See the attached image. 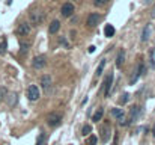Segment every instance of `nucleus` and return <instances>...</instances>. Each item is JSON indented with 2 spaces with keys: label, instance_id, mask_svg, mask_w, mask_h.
Masks as SVG:
<instances>
[{
  "label": "nucleus",
  "instance_id": "1",
  "mask_svg": "<svg viewBox=\"0 0 155 145\" xmlns=\"http://www.w3.org/2000/svg\"><path fill=\"white\" fill-rule=\"evenodd\" d=\"M62 118H63V115L60 112H51V114L47 115V124L50 127H57L62 124Z\"/></svg>",
  "mask_w": 155,
  "mask_h": 145
},
{
  "label": "nucleus",
  "instance_id": "2",
  "mask_svg": "<svg viewBox=\"0 0 155 145\" xmlns=\"http://www.w3.org/2000/svg\"><path fill=\"white\" fill-rule=\"evenodd\" d=\"M140 118V107L137 106V104H134V106L130 109V114H128V120H126V124L128 126H131V124H134L137 120Z\"/></svg>",
  "mask_w": 155,
  "mask_h": 145
},
{
  "label": "nucleus",
  "instance_id": "3",
  "mask_svg": "<svg viewBox=\"0 0 155 145\" xmlns=\"http://www.w3.org/2000/svg\"><path fill=\"white\" fill-rule=\"evenodd\" d=\"M29 18H30L32 24L38 26V24H41V23L44 21V20H45V14H44L42 11H30Z\"/></svg>",
  "mask_w": 155,
  "mask_h": 145
},
{
  "label": "nucleus",
  "instance_id": "4",
  "mask_svg": "<svg viewBox=\"0 0 155 145\" xmlns=\"http://www.w3.org/2000/svg\"><path fill=\"white\" fill-rule=\"evenodd\" d=\"M26 95H27V98L30 101H38L39 97H41V92H39L36 85H30L27 88V91H26Z\"/></svg>",
  "mask_w": 155,
  "mask_h": 145
},
{
  "label": "nucleus",
  "instance_id": "5",
  "mask_svg": "<svg viewBox=\"0 0 155 145\" xmlns=\"http://www.w3.org/2000/svg\"><path fill=\"white\" fill-rule=\"evenodd\" d=\"M39 83H41V86H42V89H44V92H51V89H53V79H51V76H48V74H44L41 79H39Z\"/></svg>",
  "mask_w": 155,
  "mask_h": 145
},
{
  "label": "nucleus",
  "instance_id": "6",
  "mask_svg": "<svg viewBox=\"0 0 155 145\" xmlns=\"http://www.w3.org/2000/svg\"><path fill=\"white\" fill-rule=\"evenodd\" d=\"M111 85H113V72H109V74L105 76L104 82H103V92H104V97H107V95L110 94Z\"/></svg>",
  "mask_w": 155,
  "mask_h": 145
},
{
  "label": "nucleus",
  "instance_id": "7",
  "mask_svg": "<svg viewBox=\"0 0 155 145\" xmlns=\"http://www.w3.org/2000/svg\"><path fill=\"white\" fill-rule=\"evenodd\" d=\"M45 64H47V57L44 55H38L32 59V67L35 68V70H41L45 67Z\"/></svg>",
  "mask_w": 155,
  "mask_h": 145
},
{
  "label": "nucleus",
  "instance_id": "8",
  "mask_svg": "<svg viewBox=\"0 0 155 145\" xmlns=\"http://www.w3.org/2000/svg\"><path fill=\"white\" fill-rule=\"evenodd\" d=\"M111 115L116 118V120L122 124V126H126V118H125V112L122 109H119V107H114L111 109Z\"/></svg>",
  "mask_w": 155,
  "mask_h": 145
},
{
  "label": "nucleus",
  "instance_id": "9",
  "mask_svg": "<svg viewBox=\"0 0 155 145\" xmlns=\"http://www.w3.org/2000/svg\"><path fill=\"white\" fill-rule=\"evenodd\" d=\"M101 141H103L104 144L105 142H109V139H110V136H111V129H110V124L109 122H105L103 127H101Z\"/></svg>",
  "mask_w": 155,
  "mask_h": 145
},
{
  "label": "nucleus",
  "instance_id": "10",
  "mask_svg": "<svg viewBox=\"0 0 155 145\" xmlns=\"http://www.w3.org/2000/svg\"><path fill=\"white\" fill-rule=\"evenodd\" d=\"M99 21H101V15H99V14H95V12H92V14L87 17L86 24L89 26V27H95V26L99 24Z\"/></svg>",
  "mask_w": 155,
  "mask_h": 145
},
{
  "label": "nucleus",
  "instance_id": "11",
  "mask_svg": "<svg viewBox=\"0 0 155 145\" xmlns=\"http://www.w3.org/2000/svg\"><path fill=\"white\" fill-rule=\"evenodd\" d=\"M60 12H62V15L66 17V18L71 17V15L74 14V5H72V3H68V2L63 3V5H62V9H60Z\"/></svg>",
  "mask_w": 155,
  "mask_h": 145
},
{
  "label": "nucleus",
  "instance_id": "12",
  "mask_svg": "<svg viewBox=\"0 0 155 145\" xmlns=\"http://www.w3.org/2000/svg\"><path fill=\"white\" fill-rule=\"evenodd\" d=\"M30 30H32V27H30L29 23H21V24L18 26V29H17V34L20 36H24V35H29Z\"/></svg>",
  "mask_w": 155,
  "mask_h": 145
},
{
  "label": "nucleus",
  "instance_id": "13",
  "mask_svg": "<svg viewBox=\"0 0 155 145\" xmlns=\"http://www.w3.org/2000/svg\"><path fill=\"white\" fill-rule=\"evenodd\" d=\"M151 36H152V26L151 24H146L145 29H143V34H141V42L149 41Z\"/></svg>",
  "mask_w": 155,
  "mask_h": 145
},
{
  "label": "nucleus",
  "instance_id": "14",
  "mask_svg": "<svg viewBox=\"0 0 155 145\" xmlns=\"http://www.w3.org/2000/svg\"><path fill=\"white\" fill-rule=\"evenodd\" d=\"M124 64H125V50L120 49L118 51V56H116V67L118 68H122Z\"/></svg>",
  "mask_w": 155,
  "mask_h": 145
},
{
  "label": "nucleus",
  "instance_id": "15",
  "mask_svg": "<svg viewBox=\"0 0 155 145\" xmlns=\"http://www.w3.org/2000/svg\"><path fill=\"white\" fill-rule=\"evenodd\" d=\"M59 29H60V21H59V20H53L51 24H50V27H48V32L51 35H56L59 32Z\"/></svg>",
  "mask_w": 155,
  "mask_h": 145
},
{
  "label": "nucleus",
  "instance_id": "16",
  "mask_svg": "<svg viewBox=\"0 0 155 145\" xmlns=\"http://www.w3.org/2000/svg\"><path fill=\"white\" fill-rule=\"evenodd\" d=\"M103 115H104V109H103V107H98V109H97V112H95V114H93V116H92V121H95V122L101 121Z\"/></svg>",
  "mask_w": 155,
  "mask_h": 145
},
{
  "label": "nucleus",
  "instance_id": "17",
  "mask_svg": "<svg viewBox=\"0 0 155 145\" xmlns=\"http://www.w3.org/2000/svg\"><path fill=\"white\" fill-rule=\"evenodd\" d=\"M114 32H116V30H114V27H113L111 24H107L105 27H104V35H105L107 38H111V36H114Z\"/></svg>",
  "mask_w": 155,
  "mask_h": 145
},
{
  "label": "nucleus",
  "instance_id": "18",
  "mask_svg": "<svg viewBox=\"0 0 155 145\" xmlns=\"http://www.w3.org/2000/svg\"><path fill=\"white\" fill-rule=\"evenodd\" d=\"M104 67H105V59H103V61L99 62L98 68H97V71H95V77H99L101 74H103V71H104Z\"/></svg>",
  "mask_w": 155,
  "mask_h": 145
},
{
  "label": "nucleus",
  "instance_id": "19",
  "mask_svg": "<svg viewBox=\"0 0 155 145\" xmlns=\"http://www.w3.org/2000/svg\"><path fill=\"white\" fill-rule=\"evenodd\" d=\"M29 49H30V44H27V42H21V44H20V53H21V55H26L29 51Z\"/></svg>",
  "mask_w": 155,
  "mask_h": 145
},
{
  "label": "nucleus",
  "instance_id": "20",
  "mask_svg": "<svg viewBox=\"0 0 155 145\" xmlns=\"http://www.w3.org/2000/svg\"><path fill=\"white\" fill-rule=\"evenodd\" d=\"M145 71H146V70H145V64L140 61V64L137 65V70H136V72L139 74V77H140V76H145Z\"/></svg>",
  "mask_w": 155,
  "mask_h": 145
},
{
  "label": "nucleus",
  "instance_id": "21",
  "mask_svg": "<svg viewBox=\"0 0 155 145\" xmlns=\"http://www.w3.org/2000/svg\"><path fill=\"white\" fill-rule=\"evenodd\" d=\"M6 97H8V89L5 86H0V101H3Z\"/></svg>",
  "mask_w": 155,
  "mask_h": 145
},
{
  "label": "nucleus",
  "instance_id": "22",
  "mask_svg": "<svg viewBox=\"0 0 155 145\" xmlns=\"http://www.w3.org/2000/svg\"><path fill=\"white\" fill-rule=\"evenodd\" d=\"M87 145H97V142H98V137L95 136V135H92V136H89L87 137Z\"/></svg>",
  "mask_w": 155,
  "mask_h": 145
},
{
  "label": "nucleus",
  "instance_id": "23",
  "mask_svg": "<svg viewBox=\"0 0 155 145\" xmlns=\"http://www.w3.org/2000/svg\"><path fill=\"white\" fill-rule=\"evenodd\" d=\"M90 133H92V127H90V126H83L82 135H83V136H89Z\"/></svg>",
  "mask_w": 155,
  "mask_h": 145
},
{
  "label": "nucleus",
  "instance_id": "24",
  "mask_svg": "<svg viewBox=\"0 0 155 145\" xmlns=\"http://www.w3.org/2000/svg\"><path fill=\"white\" fill-rule=\"evenodd\" d=\"M17 103V94H11L9 95V106H14Z\"/></svg>",
  "mask_w": 155,
  "mask_h": 145
},
{
  "label": "nucleus",
  "instance_id": "25",
  "mask_svg": "<svg viewBox=\"0 0 155 145\" xmlns=\"http://www.w3.org/2000/svg\"><path fill=\"white\" fill-rule=\"evenodd\" d=\"M6 47H8V44H6V41L3 39V41L0 42V55H3L5 51H6Z\"/></svg>",
  "mask_w": 155,
  "mask_h": 145
},
{
  "label": "nucleus",
  "instance_id": "26",
  "mask_svg": "<svg viewBox=\"0 0 155 145\" xmlns=\"http://www.w3.org/2000/svg\"><path fill=\"white\" fill-rule=\"evenodd\" d=\"M107 3V0H93V5L98 6V8H101V6H104Z\"/></svg>",
  "mask_w": 155,
  "mask_h": 145
},
{
  "label": "nucleus",
  "instance_id": "27",
  "mask_svg": "<svg viewBox=\"0 0 155 145\" xmlns=\"http://www.w3.org/2000/svg\"><path fill=\"white\" fill-rule=\"evenodd\" d=\"M128 98H130V95H128V94H122V97L119 98V103L120 104H125L128 101Z\"/></svg>",
  "mask_w": 155,
  "mask_h": 145
},
{
  "label": "nucleus",
  "instance_id": "28",
  "mask_svg": "<svg viewBox=\"0 0 155 145\" xmlns=\"http://www.w3.org/2000/svg\"><path fill=\"white\" fill-rule=\"evenodd\" d=\"M151 65L155 67V49L151 50Z\"/></svg>",
  "mask_w": 155,
  "mask_h": 145
},
{
  "label": "nucleus",
  "instance_id": "29",
  "mask_svg": "<svg viewBox=\"0 0 155 145\" xmlns=\"http://www.w3.org/2000/svg\"><path fill=\"white\" fill-rule=\"evenodd\" d=\"M42 139H44V135H39V137H38V142H36V145H42Z\"/></svg>",
  "mask_w": 155,
  "mask_h": 145
},
{
  "label": "nucleus",
  "instance_id": "30",
  "mask_svg": "<svg viewBox=\"0 0 155 145\" xmlns=\"http://www.w3.org/2000/svg\"><path fill=\"white\" fill-rule=\"evenodd\" d=\"M95 50H97V47H95V45H90V47L87 49V51H89V53H95Z\"/></svg>",
  "mask_w": 155,
  "mask_h": 145
},
{
  "label": "nucleus",
  "instance_id": "31",
  "mask_svg": "<svg viewBox=\"0 0 155 145\" xmlns=\"http://www.w3.org/2000/svg\"><path fill=\"white\" fill-rule=\"evenodd\" d=\"M152 2H154V0H143V3H145V5H151Z\"/></svg>",
  "mask_w": 155,
  "mask_h": 145
},
{
  "label": "nucleus",
  "instance_id": "32",
  "mask_svg": "<svg viewBox=\"0 0 155 145\" xmlns=\"http://www.w3.org/2000/svg\"><path fill=\"white\" fill-rule=\"evenodd\" d=\"M152 136L155 137V124H154V127H152Z\"/></svg>",
  "mask_w": 155,
  "mask_h": 145
},
{
  "label": "nucleus",
  "instance_id": "33",
  "mask_svg": "<svg viewBox=\"0 0 155 145\" xmlns=\"http://www.w3.org/2000/svg\"><path fill=\"white\" fill-rule=\"evenodd\" d=\"M152 18H155V6L152 8Z\"/></svg>",
  "mask_w": 155,
  "mask_h": 145
}]
</instances>
